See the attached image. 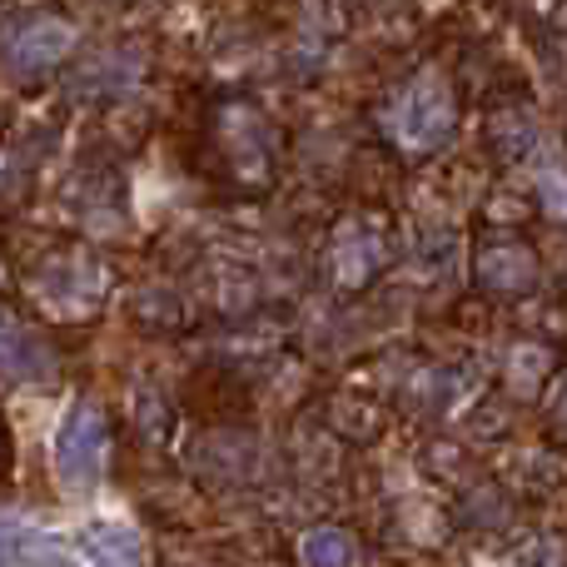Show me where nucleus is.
I'll return each mask as SVG.
<instances>
[{
	"instance_id": "nucleus-1",
	"label": "nucleus",
	"mask_w": 567,
	"mask_h": 567,
	"mask_svg": "<svg viewBox=\"0 0 567 567\" xmlns=\"http://www.w3.org/2000/svg\"><path fill=\"white\" fill-rule=\"evenodd\" d=\"M105 453H110V423L95 399H75L55 429V478L70 493H90L105 478Z\"/></svg>"
},
{
	"instance_id": "nucleus-2",
	"label": "nucleus",
	"mask_w": 567,
	"mask_h": 567,
	"mask_svg": "<svg viewBox=\"0 0 567 567\" xmlns=\"http://www.w3.org/2000/svg\"><path fill=\"white\" fill-rule=\"evenodd\" d=\"M393 135L409 150H439L453 135V95L439 75H419L393 110Z\"/></svg>"
},
{
	"instance_id": "nucleus-3",
	"label": "nucleus",
	"mask_w": 567,
	"mask_h": 567,
	"mask_svg": "<svg viewBox=\"0 0 567 567\" xmlns=\"http://www.w3.org/2000/svg\"><path fill=\"white\" fill-rule=\"evenodd\" d=\"M75 50V30L65 25L60 16H35L30 25H20L16 35H10V75L16 80H30V75H45V70H55L60 60Z\"/></svg>"
},
{
	"instance_id": "nucleus-4",
	"label": "nucleus",
	"mask_w": 567,
	"mask_h": 567,
	"mask_svg": "<svg viewBox=\"0 0 567 567\" xmlns=\"http://www.w3.org/2000/svg\"><path fill=\"white\" fill-rule=\"evenodd\" d=\"M35 293L55 313H90L100 303V293H105V275H100V265H90L85 255H65L40 269Z\"/></svg>"
},
{
	"instance_id": "nucleus-5",
	"label": "nucleus",
	"mask_w": 567,
	"mask_h": 567,
	"mask_svg": "<svg viewBox=\"0 0 567 567\" xmlns=\"http://www.w3.org/2000/svg\"><path fill=\"white\" fill-rule=\"evenodd\" d=\"M478 284L493 293H528L538 284V259L523 245H488L478 255Z\"/></svg>"
},
{
	"instance_id": "nucleus-6",
	"label": "nucleus",
	"mask_w": 567,
	"mask_h": 567,
	"mask_svg": "<svg viewBox=\"0 0 567 567\" xmlns=\"http://www.w3.org/2000/svg\"><path fill=\"white\" fill-rule=\"evenodd\" d=\"M80 553L90 567H140V543L130 528L115 523H95V528L80 533Z\"/></svg>"
},
{
	"instance_id": "nucleus-7",
	"label": "nucleus",
	"mask_w": 567,
	"mask_h": 567,
	"mask_svg": "<svg viewBox=\"0 0 567 567\" xmlns=\"http://www.w3.org/2000/svg\"><path fill=\"white\" fill-rule=\"evenodd\" d=\"M379 259H383L379 239H373L369 229H353V235L339 239V255H333V265H339V279H343V284H353V289H359V284L373 279Z\"/></svg>"
},
{
	"instance_id": "nucleus-8",
	"label": "nucleus",
	"mask_w": 567,
	"mask_h": 567,
	"mask_svg": "<svg viewBox=\"0 0 567 567\" xmlns=\"http://www.w3.org/2000/svg\"><path fill=\"white\" fill-rule=\"evenodd\" d=\"M25 363H30V379H50V373H55V359H50L45 343L25 339L20 323H10L6 329V373H10V383L25 379Z\"/></svg>"
},
{
	"instance_id": "nucleus-9",
	"label": "nucleus",
	"mask_w": 567,
	"mask_h": 567,
	"mask_svg": "<svg viewBox=\"0 0 567 567\" xmlns=\"http://www.w3.org/2000/svg\"><path fill=\"white\" fill-rule=\"evenodd\" d=\"M353 558H359V548L343 528H313L303 538V563L309 567H353Z\"/></svg>"
},
{
	"instance_id": "nucleus-10",
	"label": "nucleus",
	"mask_w": 567,
	"mask_h": 567,
	"mask_svg": "<svg viewBox=\"0 0 567 567\" xmlns=\"http://www.w3.org/2000/svg\"><path fill=\"white\" fill-rule=\"evenodd\" d=\"M543 205L553 209V215H567V175L563 169H548V175H543Z\"/></svg>"
},
{
	"instance_id": "nucleus-11",
	"label": "nucleus",
	"mask_w": 567,
	"mask_h": 567,
	"mask_svg": "<svg viewBox=\"0 0 567 567\" xmlns=\"http://www.w3.org/2000/svg\"><path fill=\"white\" fill-rule=\"evenodd\" d=\"M548 423L558 429V439H567V373L553 383V393H548Z\"/></svg>"
}]
</instances>
